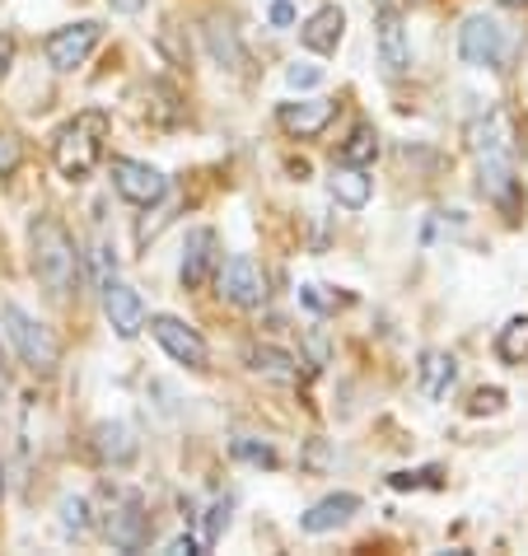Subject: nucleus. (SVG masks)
Instances as JSON below:
<instances>
[{"instance_id":"nucleus-1","label":"nucleus","mask_w":528,"mask_h":556,"mask_svg":"<svg viewBox=\"0 0 528 556\" xmlns=\"http://www.w3.org/2000/svg\"><path fill=\"white\" fill-rule=\"evenodd\" d=\"M28 249H34L38 281L61 300L75 295V286H80V249H75L71 229L52 220V215H38V220L28 225Z\"/></svg>"},{"instance_id":"nucleus-2","label":"nucleus","mask_w":528,"mask_h":556,"mask_svg":"<svg viewBox=\"0 0 528 556\" xmlns=\"http://www.w3.org/2000/svg\"><path fill=\"white\" fill-rule=\"evenodd\" d=\"M103 141H108V117L99 113V108H89V113H75L66 127L56 131V141H52L56 174L71 178V182L89 178L99 168V160H103Z\"/></svg>"},{"instance_id":"nucleus-3","label":"nucleus","mask_w":528,"mask_h":556,"mask_svg":"<svg viewBox=\"0 0 528 556\" xmlns=\"http://www.w3.org/2000/svg\"><path fill=\"white\" fill-rule=\"evenodd\" d=\"M0 328H5L14 355H20L34 375H52V369L61 365V346H56L52 328L48 323H38L24 304H14V300L0 304Z\"/></svg>"},{"instance_id":"nucleus-4","label":"nucleus","mask_w":528,"mask_h":556,"mask_svg":"<svg viewBox=\"0 0 528 556\" xmlns=\"http://www.w3.org/2000/svg\"><path fill=\"white\" fill-rule=\"evenodd\" d=\"M99 529H103V538H108V543H113L117 552H146V547H150V515H146V501L136 496V491L103 486Z\"/></svg>"},{"instance_id":"nucleus-5","label":"nucleus","mask_w":528,"mask_h":556,"mask_svg":"<svg viewBox=\"0 0 528 556\" xmlns=\"http://www.w3.org/2000/svg\"><path fill=\"white\" fill-rule=\"evenodd\" d=\"M458 56L477 71H505L510 61V34L491 14H468L458 28Z\"/></svg>"},{"instance_id":"nucleus-6","label":"nucleus","mask_w":528,"mask_h":556,"mask_svg":"<svg viewBox=\"0 0 528 556\" xmlns=\"http://www.w3.org/2000/svg\"><path fill=\"white\" fill-rule=\"evenodd\" d=\"M99 42H103V24H99V20H80V24L56 28V34L42 42V52H48V66H52V71L71 75V71H80L85 61L95 56Z\"/></svg>"},{"instance_id":"nucleus-7","label":"nucleus","mask_w":528,"mask_h":556,"mask_svg":"<svg viewBox=\"0 0 528 556\" xmlns=\"http://www.w3.org/2000/svg\"><path fill=\"white\" fill-rule=\"evenodd\" d=\"M215 281H221V300L235 304V308H257L267 300V271H262L257 257H248V253L229 257L225 267L215 271Z\"/></svg>"},{"instance_id":"nucleus-8","label":"nucleus","mask_w":528,"mask_h":556,"mask_svg":"<svg viewBox=\"0 0 528 556\" xmlns=\"http://www.w3.org/2000/svg\"><path fill=\"white\" fill-rule=\"evenodd\" d=\"M477 182L491 206H501L505 220H519V178H515V154H477Z\"/></svg>"},{"instance_id":"nucleus-9","label":"nucleus","mask_w":528,"mask_h":556,"mask_svg":"<svg viewBox=\"0 0 528 556\" xmlns=\"http://www.w3.org/2000/svg\"><path fill=\"white\" fill-rule=\"evenodd\" d=\"M150 332H154V342H160L168 355H174L178 365H188V369H206V365H211L206 337H201L197 328H188L183 318H174V314H154V318H150Z\"/></svg>"},{"instance_id":"nucleus-10","label":"nucleus","mask_w":528,"mask_h":556,"mask_svg":"<svg viewBox=\"0 0 528 556\" xmlns=\"http://www.w3.org/2000/svg\"><path fill=\"white\" fill-rule=\"evenodd\" d=\"M113 188L127 197L131 206H160L164 192H168V178L154 164H141V160L117 154V160H113Z\"/></svg>"},{"instance_id":"nucleus-11","label":"nucleus","mask_w":528,"mask_h":556,"mask_svg":"<svg viewBox=\"0 0 528 556\" xmlns=\"http://www.w3.org/2000/svg\"><path fill=\"white\" fill-rule=\"evenodd\" d=\"M215 271H221V235L201 225V229H192V235H188V243H183L178 281H183V290H201Z\"/></svg>"},{"instance_id":"nucleus-12","label":"nucleus","mask_w":528,"mask_h":556,"mask_svg":"<svg viewBox=\"0 0 528 556\" xmlns=\"http://www.w3.org/2000/svg\"><path fill=\"white\" fill-rule=\"evenodd\" d=\"M99 290H103V314H108V323H113V332L131 342V337L146 328V304H141V295H136L127 281H117L113 271L99 281Z\"/></svg>"},{"instance_id":"nucleus-13","label":"nucleus","mask_w":528,"mask_h":556,"mask_svg":"<svg viewBox=\"0 0 528 556\" xmlns=\"http://www.w3.org/2000/svg\"><path fill=\"white\" fill-rule=\"evenodd\" d=\"M375 38H379V61L388 66V75H402L412 66L407 24H402L398 5H388V0H379V10H375Z\"/></svg>"},{"instance_id":"nucleus-14","label":"nucleus","mask_w":528,"mask_h":556,"mask_svg":"<svg viewBox=\"0 0 528 556\" xmlns=\"http://www.w3.org/2000/svg\"><path fill=\"white\" fill-rule=\"evenodd\" d=\"M337 117V103L332 99H300V103H281L276 108V122H281V131L294 136V141H314L332 127Z\"/></svg>"},{"instance_id":"nucleus-15","label":"nucleus","mask_w":528,"mask_h":556,"mask_svg":"<svg viewBox=\"0 0 528 556\" xmlns=\"http://www.w3.org/2000/svg\"><path fill=\"white\" fill-rule=\"evenodd\" d=\"M355 515H361V496H351V491H332V496H323V501H314L300 515V529L304 533H332V529H341V523H351Z\"/></svg>"},{"instance_id":"nucleus-16","label":"nucleus","mask_w":528,"mask_h":556,"mask_svg":"<svg viewBox=\"0 0 528 556\" xmlns=\"http://www.w3.org/2000/svg\"><path fill=\"white\" fill-rule=\"evenodd\" d=\"M341 34H347V14H341V5H323V10H314L300 24V42H304L309 52H318V56L337 52L341 48Z\"/></svg>"},{"instance_id":"nucleus-17","label":"nucleus","mask_w":528,"mask_h":556,"mask_svg":"<svg viewBox=\"0 0 528 556\" xmlns=\"http://www.w3.org/2000/svg\"><path fill=\"white\" fill-rule=\"evenodd\" d=\"M95 454L108 463V468H127L141 454V440H136V430L127 421H99L95 426Z\"/></svg>"},{"instance_id":"nucleus-18","label":"nucleus","mask_w":528,"mask_h":556,"mask_svg":"<svg viewBox=\"0 0 528 556\" xmlns=\"http://www.w3.org/2000/svg\"><path fill=\"white\" fill-rule=\"evenodd\" d=\"M243 361H248V369H253V375L272 379V383H294V379H300V361H294L290 351L272 346V342H253Z\"/></svg>"},{"instance_id":"nucleus-19","label":"nucleus","mask_w":528,"mask_h":556,"mask_svg":"<svg viewBox=\"0 0 528 556\" xmlns=\"http://www.w3.org/2000/svg\"><path fill=\"white\" fill-rule=\"evenodd\" d=\"M468 146L473 154H515L510 150V122L501 108H487L481 117L468 122Z\"/></svg>"},{"instance_id":"nucleus-20","label":"nucleus","mask_w":528,"mask_h":556,"mask_svg":"<svg viewBox=\"0 0 528 556\" xmlns=\"http://www.w3.org/2000/svg\"><path fill=\"white\" fill-rule=\"evenodd\" d=\"M458 383V361L449 351H422V393L430 403L449 397V389Z\"/></svg>"},{"instance_id":"nucleus-21","label":"nucleus","mask_w":528,"mask_h":556,"mask_svg":"<svg viewBox=\"0 0 528 556\" xmlns=\"http://www.w3.org/2000/svg\"><path fill=\"white\" fill-rule=\"evenodd\" d=\"M328 188H332V197L347 211H361V206H369V192H375V182H369V174H365V168H355V164H332Z\"/></svg>"},{"instance_id":"nucleus-22","label":"nucleus","mask_w":528,"mask_h":556,"mask_svg":"<svg viewBox=\"0 0 528 556\" xmlns=\"http://www.w3.org/2000/svg\"><path fill=\"white\" fill-rule=\"evenodd\" d=\"M206 48H211V56L221 61V66H229L235 75H248V52H243L239 34H235V28H229L225 20H211V24H206Z\"/></svg>"},{"instance_id":"nucleus-23","label":"nucleus","mask_w":528,"mask_h":556,"mask_svg":"<svg viewBox=\"0 0 528 556\" xmlns=\"http://www.w3.org/2000/svg\"><path fill=\"white\" fill-rule=\"evenodd\" d=\"M379 160V131L369 127V122H355L351 136L337 146V164H355V168H365V164H375Z\"/></svg>"},{"instance_id":"nucleus-24","label":"nucleus","mask_w":528,"mask_h":556,"mask_svg":"<svg viewBox=\"0 0 528 556\" xmlns=\"http://www.w3.org/2000/svg\"><path fill=\"white\" fill-rule=\"evenodd\" d=\"M495 355H501L505 365H528V314L510 318L501 337H495Z\"/></svg>"},{"instance_id":"nucleus-25","label":"nucleus","mask_w":528,"mask_h":556,"mask_svg":"<svg viewBox=\"0 0 528 556\" xmlns=\"http://www.w3.org/2000/svg\"><path fill=\"white\" fill-rule=\"evenodd\" d=\"M229 454L253 463V468H281V454H276L267 440H253V435H235L229 440Z\"/></svg>"},{"instance_id":"nucleus-26","label":"nucleus","mask_w":528,"mask_h":556,"mask_svg":"<svg viewBox=\"0 0 528 556\" xmlns=\"http://www.w3.org/2000/svg\"><path fill=\"white\" fill-rule=\"evenodd\" d=\"M61 533L66 538H85L89 533V501L85 496H61Z\"/></svg>"},{"instance_id":"nucleus-27","label":"nucleus","mask_w":528,"mask_h":556,"mask_svg":"<svg viewBox=\"0 0 528 556\" xmlns=\"http://www.w3.org/2000/svg\"><path fill=\"white\" fill-rule=\"evenodd\" d=\"M286 85L290 89H318L323 85V66H314V61H294V66L286 71Z\"/></svg>"},{"instance_id":"nucleus-28","label":"nucleus","mask_w":528,"mask_h":556,"mask_svg":"<svg viewBox=\"0 0 528 556\" xmlns=\"http://www.w3.org/2000/svg\"><path fill=\"white\" fill-rule=\"evenodd\" d=\"M229 529V501H215L211 509H206V533H201V543H221V533Z\"/></svg>"},{"instance_id":"nucleus-29","label":"nucleus","mask_w":528,"mask_h":556,"mask_svg":"<svg viewBox=\"0 0 528 556\" xmlns=\"http://www.w3.org/2000/svg\"><path fill=\"white\" fill-rule=\"evenodd\" d=\"M393 491H412V486H440V468H422V472H393L388 477Z\"/></svg>"},{"instance_id":"nucleus-30","label":"nucleus","mask_w":528,"mask_h":556,"mask_svg":"<svg viewBox=\"0 0 528 556\" xmlns=\"http://www.w3.org/2000/svg\"><path fill=\"white\" fill-rule=\"evenodd\" d=\"M20 168V141L14 136H0V178H10Z\"/></svg>"},{"instance_id":"nucleus-31","label":"nucleus","mask_w":528,"mask_h":556,"mask_svg":"<svg viewBox=\"0 0 528 556\" xmlns=\"http://www.w3.org/2000/svg\"><path fill=\"white\" fill-rule=\"evenodd\" d=\"M501 403H505V393H501V389H481V393L473 397V407H468V412H473V416H481V412H501Z\"/></svg>"},{"instance_id":"nucleus-32","label":"nucleus","mask_w":528,"mask_h":556,"mask_svg":"<svg viewBox=\"0 0 528 556\" xmlns=\"http://www.w3.org/2000/svg\"><path fill=\"white\" fill-rule=\"evenodd\" d=\"M300 300H304L309 308H318V314H328V308H337V300H332V295H323V286H300Z\"/></svg>"},{"instance_id":"nucleus-33","label":"nucleus","mask_w":528,"mask_h":556,"mask_svg":"<svg viewBox=\"0 0 528 556\" xmlns=\"http://www.w3.org/2000/svg\"><path fill=\"white\" fill-rule=\"evenodd\" d=\"M168 556H201L206 552V543H201V538H192V533H183V538H174V543L164 547Z\"/></svg>"},{"instance_id":"nucleus-34","label":"nucleus","mask_w":528,"mask_h":556,"mask_svg":"<svg viewBox=\"0 0 528 556\" xmlns=\"http://www.w3.org/2000/svg\"><path fill=\"white\" fill-rule=\"evenodd\" d=\"M272 24L276 28H290L294 24V5H290V0H272Z\"/></svg>"},{"instance_id":"nucleus-35","label":"nucleus","mask_w":528,"mask_h":556,"mask_svg":"<svg viewBox=\"0 0 528 556\" xmlns=\"http://www.w3.org/2000/svg\"><path fill=\"white\" fill-rule=\"evenodd\" d=\"M10 61H14V38L0 28V80H5V71H10Z\"/></svg>"},{"instance_id":"nucleus-36","label":"nucleus","mask_w":528,"mask_h":556,"mask_svg":"<svg viewBox=\"0 0 528 556\" xmlns=\"http://www.w3.org/2000/svg\"><path fill=\"white\" fill-rule=\"evenodd\" d=\"M108 5H113L117 14H141V10H146V0H108Z\"/></svg>"},{"instance_id":"nucleus-37","label":"nucleus","mask_w":528,"mask_h":556,"mask_svg":"<svg viewBox=\"0 0 528 556\" xmlns=\"http://www.w3.org/2000/svg\"><path fill=\"white\" fill-rule=\"evenodd\" d=\"M501 5H510V10H524V5H528V0H501Z\"/></svg>"},{"instance_id":"nucleus-38","label":"nucleus","mask_w":528,"mask_h":556,"mask_svg":"<svg viewBox=\"0 0 528 556\" xmlns=\"http://www.w3.org/2000/svg\"><path fill=\"white\" fill-rule=\"evenodd\" d=\"M0 496H5V463H0Z\"/></svg>"}]
</instances>
